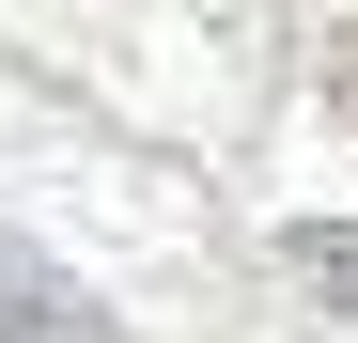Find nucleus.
Returning a JSON list of instances; mask_svg holds the SVG:
<instances>
[{
	"instance_id": "f03ea898",
	"label": "nucleus",
	"mask_w": 358,
	"mask_h": 343,
	"mask_svg": "<svg viewBox=\"0 0 358 343\" xmlns=\"http://www.w3.org/2000/svg\"><path fill=\"white\" fill-rule=\"evenodd\" d=\"M280 265L312 281L327 312H358V218H296V234H280Z\"/></svg>"
},
{
	"instance_id": "7ed1b4c3",
	"label": "nucleus",
	"mask_w": 358,
	"mask_h": 343,
	"mask_svg": "<svg viewBox=\"0 0 358 343\" xmlns=\"http://www.w3.org/2000/svg\"><path fill=\"white\" fill-rule=\"evenodd\" d=\"M343 109H358V47H343Z\"/></svg>"
},
{
	"instance_id": "f257e3e1",
	"label": "nucleus",
	"mask_w": 358,
	"mask_h": 343,
	"mask_svg": "<svg viewBox=\"0 0 358 343\" xmlns=\"http://www.w3.org/2000/svg\"><path fill=\"white\" fill-rule=\"evenodd\" d=\"M0 343H141V328L109 312L94 281H63L47 250H16V234H0Z\"/></svg>"
}]
</instances>
